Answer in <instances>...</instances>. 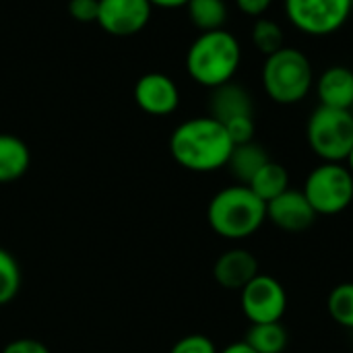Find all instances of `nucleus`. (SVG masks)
<instances>
[{
    "label": "nucleus",
    "mask_w": 353,
    "mask_h": 353,
    "mask_svg": "<svg viewBox=\"0 0 353 353\" xmlns=\"http://www.w3.org/2000/svg\"><path fill=\"white\" fill-rule=\"evenodd\" d=\"M314 89L321 105L352 110L353 105V70L347 66H329L314 79Z\"/></svg>",
    "instance_id": "nucleus-13"
},
{
    "label": "nucleus",
    "mask_w": 353,
    "mask_h": 353,
    "mask_svg": "<svg viewBox=\"0 0 353 353\" xmlns=\"http://www.w3.org/2000/svg\"><path fill=\"white\" fill-rule=\"evenodd\" d=\"M151 12L149 0H99L97 25L110 35L130 37L149 25Z\"/></svg>",
    "instance_id": "nucleus-9"
},
{
    "label": "nucleus",
    "mask_w": 353,
    "mask_h": 353,
    "mask_svg": "<svg viewBox=\"0 0 353 353\" xmlns=\"http://www.w3.org/2000/svg\"><path fill=\"white\" fill-rule=\"evenodd\" d=\"M2 353H50V350L35 339H14L4 347Z\"/></svg>",
    "instance_id": "nucleus-26"
},
{
    "label": "nucleus",
    "mask_w": 353,
    "mask_h": 353,
    "mask_svg": "<svg viewBox=\"0 0 353 353\" xmlns=\"http://www.w3.org/2000/svg\"><path fill=\"white\" fill-rule=\"evenodd\" d=\"M327 308L339 327L353 331V283H339L333 288L327 300Z\"/></svg>",
    "instance_id": "nucleus-21"
},
{
    "label": "nucleus",
    "mask_w": 353,
    "mask_h": 353,
    "mask_svg": "<svg viewBox=\"0 0 353 353\" xmlns=\"http://www.w3.org/2000/svg\"><path fill=\"white\" fill-rule=\"evenodd\" d=\"M316 215H337L353 201V174L343 163L323 161L316 165L302 190Z\"/></svg>",
    "instance_id": "nucleus-6"
},
{
    "label": "nucleus",
    "mask_w": 353,
    "mask_h": 353,
    "mask_svg": "<svg viewBox=\"0 0 353 353\" xmlns=\"http://www.w3.org/2000/svg\"><path fill=\"white\" fill-rule=\"evenodd\" d=\"M29 147L19 137L0 132V184H8L23 178L29 170Z\"/></svg>",
    "instance_id": "nucleus-15"
},
{
    "label": "nucleus",
    "mask_w": 353,
    "mask_h": 353,
    "mask_svg": "<svg viewBox=\"0 0 353 353\" xmlns=\"http://www.w3.org/2000/svg\"><path fill=\"white\" fill-rule=\"evenodd\" d=\"M271 4H273V0H236V6H238L244 14L254 17V19L263 17V14L271 8Z\"/></svg>",
    "instance_id": "nucleus-27"
},
{
    "label": "nucleus",
    "mask_w": 353,
    "mask_h": 353,
    "mask_svg": "<svg viewBox=\"0 0 353 353\" xmlns=\"http://www.w3.org/2000/svg\"><path fill=\"white\" fill-rule=\"evenodd\" d=\"M223 126H225L234 145H244V143L254 141V132H256L254 116H240V118L225 122Z\"/></svg>",
    "instance_id": "nucleus-23"
},
{
    "label": "nucleus",
    "mask_w": 353,
    "mask_h": 353,
    "mask_svg": "<svg viewBox=\"0 0 353 353\" xmlns=\"http://www.w3.org/2000/svg\"><path fill=\"white\" fill-rule=\"evenodd\" d=\"M316 211L302 190L288 188L283 194L267 203V219L283 232H306L316 221Z\"/></svg>",
    "instance_id": "nucleus-11"
},
{
    "label": "nucleus",
    "mask_w": 353,
    "mask_h": 353,
    "mask_svg": "<svg viewBox=\"0 0 353 353\" xmlns=\"http://www.w3.org/2000/svg\"><path fill=\"white\" fill-rule=\"evenodd\" d=\"M207 221L221 238L242 240L259 232L267 221V203H263L248 186L234 184L211 199Z\"/></svg>",
    "instance_id": "nucleus-3"
},
{
    "label": "nucleus",
    "mask_w": 353,
    "mask_h": 353,
    "mask_svg": "<svg viewBox=\"0 0 353 353\" xmlns=\"http://www.w3.org/2000/svg\"><path fill=\"white\" fill-rule=\"evenodd\" d=\"M288 21L304 35L337 33L350 19L353 0H283Z\"/></svg>",
    "instance_id": "nucleus-7"
},
{
    "label": "nucleus",
    "mask_w": 353,
    "mask_h": 353,
    "mask_svg": "<svg viewBox=\"0 0 353 353\" xmlns=\"http://www.w3.org/2000/svg\"><path fill=\"white\" fill-rule=\"evenodd\" d=\"M240 306L250 325L281 323L288 310V294L275 277L259 273L240 292Z\"/></svg>",
    "instance_id": "nucleus-8"
},
{
    "label": "nucleus",
    "mask_w": 353,
    "mask_h": 353,
    "mask_svg": "<svg viewBox=\"0 0 353 353\" xmlns=\"http://www.w3.org/2000/svg\"><path fill=\"white\" fill-rule=\"evenodd\" d=\"M252 43L259 52L271 56L285 46V33L277 21L259 17L252 25Z\"/></svg>",
    "instance_id": "nucleus-20"
},
{
    "label": "nucleus",
    "mask_w": 353,
    "mask_h": 353,
    "mask_svg": "<svg viewBox=\"0 0 353 353\" xmlns=\"http://www.w3.org/2000/svg\"><path fill=\"white\" fill-rule=\"evenodd\" d=\"M186 10H188L190 23L196 29H201V33L223 29L228 21L225 0H188Z\"/></svg>",
    "instance_id": "nucleus-19"
},
{
    "label": "nucleus",
    "mask_w": 353,
    "mask_h": 353,
    "mask_svg": "<svg viewBox=\"0 0 353 353\" xmlns=\"http://www.w3.org/2000/svg\"><path fill=\"white\" fill-rule=\"evenodd\" d=\"M134 101L149 116H170L180 105L176 81L163 72H147L134 85Z\"/></svg>",
    "instance_id": "nucleus-10"
},
{
    "label": "nucleus",
    "mask_w": 353,
    "mask_h": 353,
    "mask_svg": "<svg viewBox=\"0 0 353 353\" xmlns=\"http://www.w3.org/2000/svg\"><path fill=\"white\" fill-rule=\"evenodd\" d=\"M248 188L263 201V203H271L273 199H277L279 194H283L290 188V172L285 170V165L269 159L259 172L256 176L250 180Z\"/></svg>",
    "instance_id": "nucleus-17"
},
{
    "label": "nucleus",
    "mask_w": 353,
    "mask_h": 353,
    "mask_svg": "<svg viewBox=\"0 0 353 353\" xmlns=\"http://www.w3.org/2000/svg\"><path fill=\"white\" fill-rule=\"evenodd\" d=\"M211 91L213 93L209 99V116L219 120L221 124L240 116H254V101L246 87L230 81Z\"/></svg>",
    "instance_id": "nucleus-14"
},
{
    "label": "nucleus",
    "mask_w": 353,
    "mask_h": 353,
    "mask_svg": "<svg viewBox=\"0 0 353 353\" xmlns=\"http://www.w3.org/2000/svg\"><path fill=\"white\" fill-rule=\"evenodd\" d=\"M259 275V261L246 248L225 250L213 267L215 281L230 292H242Z\"/></svg>",
    "instance_id": "nucleus-12"
},
{
    "label": "nucleus",
    "mask_w": 353,
    "mask_h": 353,
    "mask_svg": "<svg viewBox=\"0 0 353 353\" xmlns=\"http://www.w3.org/2000/svg\"><path fill=\"white\" fill-rule=\"evenodd\" d=\"M244 341L256 353H283L288 350L290 335L281 323H259L250 325Z\"/></svg>",
    "instance_id": "nucleus-18"
},
{
    "label": "nucleus",
    "mask_w": 353,
    "mask_h": 353,
    "mask_svg": "<svg viewBox=\"0 0 353 353\" xmlns=\"http://www.w3.org/2000/svg\"><path fill=\"white\" fill-rule=\"evenodd\" d=\"M345 163H347V170L353 174V147H352V151H350V155L345 157Z\"/></svg>",
    "instance_id": "nucleus-30"
},
{
    "label": "nucleus",
    "mask_w": 353,
    "mask_h": 353,
    "mask_svg": "<svg viewBox=\"0 0 353 353\" xmlns=\"http://www.w3.org/2000/svg\"><path fill=\"white\" fill-rule=\"evenodd\" d=\"M267 161H269V155L263 149V145L250 141V143H244V145H234L232 155L228 159V168L232 170V174L238 180V184L248 186L250 180L256 176V172Z\"/></svg>",
    "instance_id": "nucleus-16"
},
{
    "label": "nucleus",
    "mask_w": 353,
    "mask_h": 353,
    "mask_svg": "<svg viewBox=\"0 0 353 353\" xmlns=\"http://www.w3.org/2000/svg\"><path fill=\"white\" fill-rule=\"evenodd\" d=\"M314 87V70L310 58L292 46H283L263 64V89L267 97L281 105H294L306 99Z\"/></svg>",
    "instance_id": "nucleus-4"
},
{
    "label": "nucleus",
    "mask_w": 353,
    "mask_h": 353,
    "mask_svg": "<svg viewBox=\"0 0 353 353\" xmlns=\"http://www.w3.org/2000/svg\"><path fill=\"white\" fill-rule=\"evenodd\" d=\"M68 12L79 23H97L99 0H70Z\"/></svg>",
    "instance_id": "nucleus-25"
},
{
    "label": "nucleus",
    "mask_w": 353,
    "mask_h": 353,
    "mask_svg": "<svg viewBox=\"0 0 353 353\" xmlns=\"http://www.w3.org/2000/svg\"><path fill=\"white\" fill-rule=\"evenodd\" d=\"M170 353H219L215 343L207 335H186L182 337Z\"/></svg>",
    "instance_id": "nucleus-24"
},
{
    "label": "nucleus",
    "mask_w": 353,
    "mask_h": 353,
    "mask_svg": "<svg viewBox=\"0 0 353 353\" xmlns=\"http://www.w3.org/2000/svg\"><path fill=\"white\" fill-rule=\"evenodd\" d=\"M352 114H353V105H352Z\"/></svg>",
    "instance_id": "nucleus-31"
},
{
    "label": "nucleus",
    "mask_w": 353,
    "mask_h": 353,
    "mask_svg": "<svg viewBox=\"0 0 353 353\" xmlns=\"http://www.w3.org/2000/svg\"><path fill=\"white\" fill-rule=\"evenodd\" d=\"M306 139L316 157L329 163H341L353 147L352 110L319 105L306 124Z\"/></svg>",
    "instance_id": "nucleus-5"
},
{
    "label": "nucleus",
    "mask_w": 353,
    "mask_h": 353,
    "mask_svg": "<svg viewBox=\"0 0 353 353\" xmlns=\"http://www.w3.org/2000/svg\"><path fill=\"white\" fill-rule=\"evenodd\" d=\"M151 6H159V8H180L186 6L188 0H149Z\"/></svg>",
    "instance_id": "nucleus-28"
},
{
    "label": "nucleus",
    "mask_w": 353,
    "mask_h": 353,
    "mask_svg": "<svg viewBox=\"0 0 353 353\" xmlns=\"http://www.w3.org/2000/svg\"><path fill=\"white\" fill-rule=\"evenodd\" d=\"M221 353H256L246 341H238V343H232V345H228L225 350Z\"/></svg>",
    "instance_id": "nucleus-29"
},
{
    "label": "nucleus",
    "mask_w": 353,
    "mask_h": 353,
    "mask_svg": "<svg viewBox=\"0 0 353 353\" xmlns=\"http://www.w3.org/2000/svg\"><path fill=\"white\" fill-rule=\"evenodd\" d=\"M21 290V269L10 252L0 248V306L14 300Z\"/></svg>",
    "instance_id": "nucleus-22"
},
{
    "label": "nucleus",
    "mask_w": 353,
    "mask_h": 353,
    "mask_svg": "<svg viewBox=\"0 0 353 353\" xmlns=\"http://www.w3.org/2000/svg\"><path fill=\"white\" fill-rule=\"evenodd\" d=\"M234 143L225 126L211 118L199 116L182 122L170 137V151L176 163L190 172H215L228 165Z\"/></svg>",
    "instance_id": "nucleus-1"
},
{
    "label": "nucleus",
    "mask_w": 353,
    "mask_h": 353,
    "mask_svg": "<svg viewBox=\"0 0 353 353\" xmlns=\"http://www.w3.org/2000/svg\"><path fill=\"white\" fill-rule=\"evenodd\" d=\"M242 62V48L234 33L225 29L201 33L188 48L186 70L194 83L215 89L234 81Z\"/></svg>",
    "instance_id": "nucleus-2"
}]
</instances>
